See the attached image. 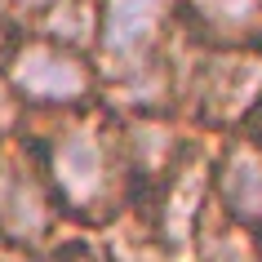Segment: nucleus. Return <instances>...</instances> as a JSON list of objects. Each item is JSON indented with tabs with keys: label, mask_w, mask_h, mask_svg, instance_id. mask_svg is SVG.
<instances>
[{
	"label": "nucleus",
	"mask_w": 262,
	"mask_h": 262,
	"mask_svg": "<svg viewBox=\"0 0 262 262\" xmlns=\"http://www.w3.org/2000/svg\"><path fill=\"white\" fill-rule=\"evenodd\" d=\"M40 178L54 195L58 213H76L89 222H107L134 187V169L120 129L107 120H67L36 151Z\"/></svg>",
	"instance_id": "obj_1"
},
{
	"label": "nucleus",
	"mask_w": 262,
	"mask_h": 262,
	"mask_svg": "<svg viewBox=\"0 0 262 262\" xmlns=\"http://www.w3.org/2000/svg\"><path fill=\"white\" fill-rule=\"evenodd\" d=\"M0 76L14 89L23 107H45V111H67L80 107L98 94V62L80 49L54 45L45 36H23L9 45V54L0 62Z\"/></svg>",
	"instance_id": "obj_2"
},
{
	"label": "nucleus",
	"mask_w": 262,
	"mask_h": 262,
	"mask_svg": "<svg viewBox=\"0 0 262 262\" xmlns=\"http://www.w3.org/2000/svg\"><path fill=\"white\" fill-rule=\"evenodd\" d=\"M178 18V0H98L94 54L116 76L151 58H165V40Z\"/></svg>",
	"instance_id": "obj_3"
},
{
	"label": "nucleus",
	"mask_w": 262,
	"mask_h": 262,
	"mask_svg": "<svg viewBox=\"0 0 262 262\" xmlns=\"http://www.w3.org/2000/svg\"><path fill=\"white\" fill-rule=\"evenodd\" d=\"M195 102L213 124L249 120L262 102V49H209L195 71Z\"/></svg>",
	"instance_id": "obj_4"
},
{
	"label": "nucleus",
	"mask_w": 262,
	"mask_h": 262,
	"mask_svg": "<svg viewBox=\"0 0 262 262\" xmlns=\"http://www.w3.org/2000/svg\"><path fill=\"white\" fill-rule=\"evenodd\" d=\"M58 218V205L36 160H0V235L5 245L36 249Z\"/></svg>",
	"instance_id": "obj_5"
},
{
	"label": "nucleus",
	"mask_w": 262,
	"mask_h": 262,
	"mask_svg": "<svg viewBox=\"0 0 262 262\" xmlns=\"http://www.w3.org/2000/svg\"><path fill=\"white\" fill-rule=\"evenodd\" d=\"M209 205L235 227L262 235V147L249 138H227L209 169Z\"/></svg>",
	"instance_id": "obj_6"
},
{
	"label": "nucleus",
	"mask_w": 262,
	"mask_h": 262,
	"mask_svg": "<svg viewBox=\"0 0 262 262\" xmlns=\"http://www.w3.org/2000/svg\"><path fill=\"white\" fill-rule=\"evenodd\" d=\"M178 14L209 49H262V0H178Z\"/></svg>",
	"instance_id": "obj_7"
},
{
	"label": "nucleus",
	"mask_w": 262,
	"mask_h": 262,
	"mask_svg": "<svg viewBox=\"0 0 262 262\" xmlns=\"http://www.w3.org/2000/svg\"><path fill=\"white\" fill-rule=\"evenodd\" d=\"M36 36L89 54L98 40V0H54L36 18Z\"/></svg>",
	"instance_id": "obj_8"
},
{
	"label": "nucleus",
	"mask_w": 262,
	"mask_h": 262,
	"mask_svg": "<svg viewBox=\"0 0 262 262\" xmlns=\"http://www.w3.org/2000/svg\"><path fill=\"white\" fill-rule=\"evenodd\" d=\"M18 107H23V102L14 98V89H9V84H5V76H0V138H5V134L14 129V120H18Z\"/></svg>",
	"instance_id": "obj_9"
},
{
	"label": "nucleus",
	"mask_w": 262,
	"mask_h": 262,
	"mask_svg": "<svg viewBox=\"0 0 262 262\" xmlns=\"http://www.w3.org/2000/svg\"><path fill=\"white\" fill-rule=\"evenodd\" d=\"M58 262H116V258H111V253H98V249L84 245V240H76V245H67L58 253Z\"/></svg>",
	"instance_id": "obj_10"
},
{
	"label": "nucleus",
	"mask_w": 262,
	"mask_h": 262,
	"mask_svg": "<svg viewBox=\"0 0 262 262\" xmlns=\"http://www.w3.org/2000/svg\"><path fill=\"white\" fill-rule=\"evenodd\" d=\"M49 5H54V0H0L5 18H9V9H14V14H27V18H40Z\"/></svg>",
	"instance_id": "obj_11"
},
{
	"label": "nucleus",
	"mask_w": 262,
	"mask_h": 262,
	"mask_svg": "<svg viewBox=\"0 0 262 262\" xmlns=\"http://www.w3.org/2000/svg\"><path fill=\"white\" fill-rule=\"evenodd\" d=\"M245 138H249V142H258V147H262V102L253 107V116L245 120Z\"/></svg>",
	"instance_id": "obj_12"
},
{
	"label": "nucleus",
	"mask_w": 262,
	"mask_h": 262,
	"mask_svg": "<svg viewBox=\"0 0 262 262\" xmlns=\"http://www.w3.org/2000/svg\"><path fill=\"white\" fill-rule=\"evenodd\" d=\"M0 262H31V249H18V245H0Z\"/></svg>",
	"instance_id": "obj_13"
},
{
	"label": "nucleus",
	"mask_w": 262,
	"mask_h": 262,
	"mask_svg": "<svg viewBox=\"0 0 262 262\" xmlns=\"http://www.w3.org/2000/svg\"><path fill=\"white\" fill-rule=\"evenodd\" d=\"M9 18H5V9H0V62H5V54H9Z\"/></svg>",
	"instance_id": "obj_14"
}]
</instances>
